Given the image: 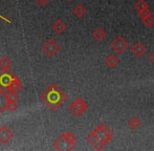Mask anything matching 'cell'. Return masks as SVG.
<instances>
[{
    "mask_svg": "<svg viewBox=\"0 0 154 151\" xmlns=\"http://www.w3.org/2000/svg\"><path fill=\"white\" fill-rule=\"evenodd\" d=\"M41 101L51 110H57L68 99V94L57 84H51L40 96Z\"/></svg>",
    "mask_w": 154,
    "mask_h": 151,
    "instance_id": "6da1fadb",
    "label": "cell"
},
{
    "mask_svg": "<svg viewBox=\"0 0 154 151\" xmlns=\"http://www.w3.org/2000/svg\"><path fill=\"white\" fill-rule=\"evenodd\" d=\"M113 139V131L105 124L95 127L88 134L87 141L95 150H103Z\"/></svg>",
    "mask_w": 154,
    "mask_h": 151,
    "instance_id": "7a4b0ae2",
    "label": "cell"
},
{
    "mask_svg": "<svg viewBox=\"0 0 154 151\" xmlns=\"http://www.w3.org/2000/svg\"><path fill=\"white\" fill-rule=\"evenodd\" d=\"M0 88L18 91L22 88V84L12 72L2 70V72H0Z\"/></svg>",
    "mask_w": 154,
    "mask_h": 151,
    "instance_id": "3957f363",
    "label": "cell"
},
{
    "mask_svg": "<svg viewBox=\"0 0 154 151\" xmlns=\"http://www.w3.org/2000/svg\"><path fill=\"white\" fill-rule=\"evenodd\" d=\"M54 149L59 151H70L75 147V135L71 131H67L60 135L53 144Z\"/></svg>",
    "mask_w": 154,
    "mask_h": 151,
    "instance_id": "277c9868",
    "label": "cell"
},
{
    "mask_svg": "<svg viewBox=\"0 0 154 151\" xmlns=\"http://www.w3.org/2000/svg\"><path fill=\"white\" fill-rule=\"evenodd\" d=\"M68 110L71 116L79 118V116H83L87 110V103L84 99L77 98L75 100H73V102L70 103V105L68 106Z\"/></svg>",
    "mask_w": 154,
    "mask_h": 151,
    "instance_id": "5b68a950",
    "label": "cell"
},
{
    "mask_svg": "<svg viewBox=\"0 0 154 151\" xmlns=\"http://www.w3.org/2000/svg\"><path fill=\"white\" fill-rule=\"evenodd\" d=\"M61 47L54 39H47L42 44V51L48 57H54L57 53H59Z\"/></svg>",
    "mask_w": 154,
    "mask_h": 151,
    "instance_id": "8992f818",
    "label": "cell"
},
{
    "mask_svg": "<svg viewBox=\"0 0 154 151\" xmlns=\"http://www.w3.org/2000/svg\"><path fill=\"white\" fill-rule=\"evenodd\" d=\"M128 46H129L128 42L123 37H121V36L116 37L114 40L111 42V48L113 49L116 54H119V55H120V54H123L124 51L128 48Z\"/></svg>",
    "mask_w": 154,
    "mask_h": 151,
    "instance_id": "52a82bcc",
    "label": "cell"
},
{
    "mask_svg": "<svg viewBox=\"0 0 154 151\" xmlns=\"http://www.w3.org/2000/svg\"><path fill=\"white\" fill-rule=\"evenodd\" d=\"M14 134L13 131L11 130L8 127L6 126H1L0 127V143L1 144H6L13 139Z\"/></svg>",
    "mask_w": 154,
    "mask_h": 151,
    "instance_id": "ba28073f",
    "label": "cell"
},
{
    "mask_svg": "<svg viewBox=\"0 0 154 151\" xmlns=\"http://www.w3.org/2000/svg\"><path fill=\"white\" fill-rule=\"evenodd\" d=\"M10 103V98L8 94V89H2L0 88V113L6 110V106Z\"/></svg>",
    "mask_w": 154,
    "mask_h": 151,
    "instance_id": "9c48e42d",
    "label": "cell"
},
{
    "mask_svg": "<svg viewBox=\"0 0 154 151\" xmlns=\"http://www.w3.org/2000/svg\"><path fill=\"white\" fill-rule=\"evenodd\" d=\"M146 51H147L146 46H145L142 42H140V41L135 42L131 46V53L133 54L135 57H142V56H144Z\"/></svg>",
    "mask_w": 154,
    "mask_h": 151,
    "instance_id": "30bf717a",
    "label": "cell"
},
{
    "mask_svg": "<svg viewBox=\"0 0 154 151\" xmlns=\"http://www.w3.org/2000/svg\"><path fill=\"white\" fill-rule=\"evenodd\" d=\"M51 27H53V31L55 32L56 34H62L66 31L67 25L64 21L61 20V19H59V20H56L55 22L53 23Z\"/></svg>",
    "mask_w": 154,
    "mask_h": 151,
    "instance_id": "8fae6325",
    "label": "cell"
},
{
    "mask_svg": "<svg viewBox=\"0 0 154 151\" xmlns=\"http://www.w3.org/2000/svg\"><path fill=\"white\" fill-rule=\"evenodd\" d=\"M105 64H106V66H107V67L114 68V67H116L119 64H120V59H119L116 55H112V54H110V55H108L107 57L105 58Z\"/></svg>",
    "mask_w": 154,
    "mask_h": 151,
    "instance_id": "7c38bea8",
    "label": "cell"
},
{
    "mask_svg": "<svg viewBox=\"0 0 154 151\" xmlns=\"http://www.w3.org/2000/svg\"><path fill=\"white\" fill-rule=\"evenodd\" d=\"M92 38L94 39L95 41H97V42H102V41L106 40V38H107V33H106L102 27H97V29H95L94 31L92 32Z\"/></svg>",
    "mask_w": 154,
    "mask_h": 151,
    "instance_id": "4fadbf2b",
    "label": "cell"
},
{
    "mask_svg": "<svg viewBox=\"0 0 154 151\" xmlns=\"http://www.w3.org/2000/svg\"><path fill=\"white\" fill-rule=\"evenodd\" d=\"M72 13L78 18H83V17L87 14V10H86L85 6H83L82 4H78V5H75V8H73Z\"/></svg>",
    "mask_w": 154,
    "mask_h": 151,
    "instance_id": "5bb4252c",
    "label": "cell"
},
{
    "mask_svg": "<svg viewBox=\"0 0 154 151\" xmlns=\"http://www.w3.org/2000/svg\"><path fill=\"white\" fill-rule=\"evenodd\" d=\"M140 125H142V122L137 116H131L128 121V127L131 130H137L140 127Z\"/></svg>",
    "mask_w": 154,
    "mask_h": 151,
    "instance_id": "9a60e30c",
    "label": "cell"
},
{
    "mask_svg": "<svg viewBox=\"0 0 154 151\" xmlns=\"http://www.w3.org/2000/svg\"><path fill=\"white\" fill-rule=\"evenodd\" d=\"M134 8L136 10V12L140 13L142 11L146 10V8H149V4L146 0H137V1L134 3Z\"/></svg>",
    "mask_w": 154,
    "mask_h": 151,
    "instance_id": "2e32d148",
    "label": "cell"
},
{
    "mask_svg": "<svg viewBox=\"0 0 154 151\" xmlns=\"http://www.w3.org/2000/svg\"><path fill=\"white\" fill-rule=\"evenodd\" d=\"M11 65H12V61L8 57H2L0 59V68L2 70H10Z\"/></svg>",
    "mask_w": 154,
    "mask_h": 151,
    "instance_id": "e0dca14e",
    "label": "cell"
},
{
    "mask_svg": "<svg viewBox=\"0 0 154 151\" xmlns=\"http://www.w3.org/2000/svg\"><path fill=\"white\" fill-rule=\"evenodd\" d=\"M142 23L145 25L146 27H151L154 24V17L153 15H149V16H146L144 18H142Z\"/></svg>",
    "mask_w": 154,
    "mask_h": 151,
    "instance_id": "ac0fdd59",
    "label": "cell"
},
{
    "mask_svg": "<svg viewBox=\"0 0 154 151\" xmlns=\"http://www.w3.org/2000/svg\"><path fill=\"white\" fill-rule=\"evenodd\" d=\"M17 108H18V105H17V102H14V101H10L8 105L6 106V110L10 111V112L17 110Z\"/></svg>",
    "mask_w": 154,
    "mask_h": 151,
    "instance_id": "d6986e66",
    "label": "cell"
},
{
    "mask_svg": "<svg viewBox=\"0 0 154 151\" xmlns=\"http://www.w3.org/2000/svg\"><path fill=\"white\" fill-rule=\"evenodd\" d=\"M8 98H10V101H14V102H18V94H17V91H13V90H8Z\"/></svg>",
    "mask_w": 154,
    "mask_h": 151,
    "instance_id": "ffe728a7",
    "label": "cell"
},
{
    "mask_svg": "<svg viewBox=\"0 0 154 151\" xmlns=\"http://www.w3.org/2000/svg\"><path fill=\"white\" fill-rule=\"evenodd\" d=\"M137 14H138V16H140V18H144V17H146V16H149V15H151V11H150V8H146V10L142 11V12L137 13Z\"/></svg>",
    "mask_w": 154,
    "mask_h": 151,
    "instance_id": "44dd1931",
    "label": "cell"
},
{
    "mask_svg": "<svg viewBox=\"0 0 154 151\" xmlns=\"http://www.w3.org/2000/svg\"><path fill=\"white\" fill-rule=\"evenodd\" d=\"M36 1H37V4H38V5L44 6V5H46V4L48 3L49 0H36Z\"/></svg>",
    "mask_w": 154,
    "mask_h": 151,
    "instance_id": "7402d4cb",
    "label": "cell"
},
{
    "mask_svg": "<svg viewBox=\"0 0 154 151\" xmlns=\"http://www.w3.org/2000/svg\"><path fill=\"white\" fill-rule=\"evenodd\" d=\"M149 60H150V62L154 65V51L150 54V55H149Z\"/></svg>",
    "mask_w": 154,
    "mask_h": 151,
    "instance_id": "603a6c76",
    "label": "cell"
},
{
    "mask_svg": "<svg viewBox=\"0 0 154 151\" xmlns=\"http://www.w3.org/2000/svg\"><path fill=\"white\" fill-rule=\"evenodd\" d=\"M0 18H2V19H3V20H6V19H5V18H3V17H2V16H0ZM6 21H8V20H6ZM8 22H10V21H8Z\"/></svg>",
    "mask_w": 154,
    "mask_h": 151,
    "instance_id": "cb8c5ba5",
    "label": "cell"
},
{
    "mask_svg": "<svg viewBox=\"0 0 154 151\" xmlns=\"http://www.w3.org/2000/svg\"><path fill=\"white\" fill-rule=\"evenodd\" d=\"M67 1H69V2H71V1H73V0H67Z\"/></svg>",
    "mask_w": 154,
    "mask_h": 151,
    "instance_id": "d4e9b609",
    "label": "cell"
}]
</instances>
